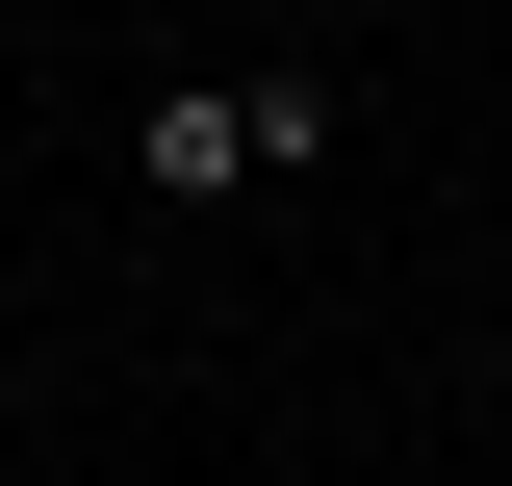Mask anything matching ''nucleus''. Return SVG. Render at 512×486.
<instances>
[{
    "mask_svg": "<svg viewBox=\"0 0 512 486\" xmlns=\"http://www.w3.org/2000/svg\"><path fill=\"white\" fill-rule=\"evenodd\" d=\"M333 77H154V103H128V180L154 205H256V180H333Z\"/></svg>",
    "mask_w": 512,
    "mask_h": 486,
    "instance_id": "nucleus-1",
    "label": "nucleus"
}]
</instances>
